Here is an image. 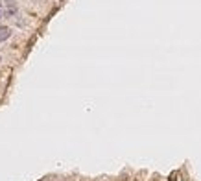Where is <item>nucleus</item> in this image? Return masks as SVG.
<instances>
[{"label":"nucleus","mask_w":201,"mask_h":181,"mask_svg":"<svg viewBox=\"0 0 201 181\" xmlns=\"http://www.w3.org/2000/svg\"><path fill=\"white\" fill-rule=\"evenodd\" d=\"M0 8H2V0H0Z\"/></svg>","instance_id":"7ed1b4c3"},{"label":"nucleus","mask_w":201,"mask_h":181,"mask_svg":"<svg viewBox=\"0 0 201 181\" xmlns=\"http://www.w3.org/2000/svg\"><path fill=\"white\" fill-rule=\"evenodd\" d=\"M11 37V30L8 26H0V41H8Z\"/></svg>","instance_id":"f257e3e1"},{"label":"nucleus","mask_w":201,"mask_h":181,"mask_svg":"<svg viewBox=\"0 0 201 181\" xmlns=\"http://www.w3.org/2000/svg\"><path fill=\"white\" fill-rule=\"evenodd\" d=\"M6 2H8V4H9L11 8H15V0H6Z\"/></svg>","instance_id":"f03ea898"}]
</instances>
